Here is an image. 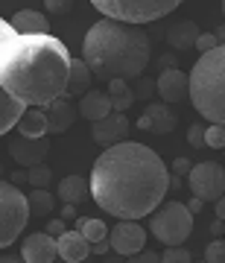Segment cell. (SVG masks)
I'll return each mask as SVG.
<instances>
[{"instance_id":"9","label":"cell","mask_w":225,"mask_h":263,"mask_svg":"<svg viewBox=\"0 0 225 263\" xmlns=\"http://www.w3.org/2000/svg\"><path fill=\"white\" fill-rule=\"evenodd\" d=\"M108 243H111V249L120 257H135L146 246V228L141 222H135V219H120L108 231Z\"/></svg>"},{"instance_id":"16","label":"cell","mask_w":225,"mask_h":263,"mask_svg":"<svg viewBox=\"0 0 225 263\" xmlns=\"http://www.w3.org/2000/svg\"><path fill=\"white\" fill-rule=\"evenodd\" d=\"M138 129L152 132V135H170L176 129V114L167 105H146V111L138 117Z\"/></svg>"},{"instance_id":"10","label":"cell","mask_w":225,"mask_h":263,"mask_svg":"<svg viewBox=\"0 0 225 263\" xmlns=\"http://www.w3.org/2000/svg\"><path fill=\"white\" fill-rule=\"evenodd\" d=\"M50 152V138L41 135V138H32V135H15L9 138V155L15 164L21 167H35V164H44Z\"/></svg>"},{"instance_id":"18","label":"cell","mask_w":225,"mask_h":263,"mask_svg":"<svg viewBox=\"0 0 225 263\" xmlns=\"http://www.w3.org/2000/svg\"><path fill=\"white\" fill-rule=\"evenodd\" d=\"M27 108L29 105L24 103V100H18V97L9 94V91H3V94H0V132L6 135V132L18 129V123H21V117L27 114Z\"/></svg>"},{"instance_id":"1","label":"cell","mask_w":225,"mask_h":263,"mask_svg":"<svg viewBox=\"0 0 225 263\" xmlns=\"http://www.w3.org/2000/svg\"><path fill=\"white\" fill-rule=\"evenodd\" d=\"M170 170L161 155L143 143L123 141L100 152L91 167V193L105 214L117 219H143L164 202Z\"/></svg>"},{"instance_id":"39","label":"cell","mask_w":225,"mask_h":263,"mask_svg":"<svg viewBox=\"0 0 225 263\" xmlns=\"http://www.w3.org/2000/svg\"><path fill=\"white\" fill-rule=\"evenodd\" d=\"M188 208H190V211H193V214H199V211H202V208H205V199L193 196V199H190V202H188Z\"/></svg>"},{"instance_id":"20","label":"cell","mask_w":225,"mask_h":263,"mask_svg":"<svg viewBox=\"0 0 225 263\" xmlns=\"http://www.w3.org/2000/svg\"><path fill=\"white\" fill-rule=\"evenodd\" d=\"M199 35H202V29H199L193 21H178V24H173V27L167 29L170 47H176V50L196 47V38H199Z\"/></svg>"},{"instance_id":"7","label":"cell","mask_w":225,"mask_h":263,"mask_svg":"<svg viewBox=\"0 0 225 263\" xmlns=\"http://www.w3.org/2000/svg\"><path fill=\"white\" fill-rule=\"evenodd\" d=\"M29 214V196H24L15 181H3L0 184V246L6 249L21 237L24 226H27Z\"/></svg>"},{"instance_id":"15","label":"cell","mask_w":225,"mask_h":263,"mask_svg":"<svg viewBox=\"0 0 225 263\" xmlns=\"http://www.w3.org/2000/svg\"><path fill=\"white\" fill-rule=\"evenodd\" d=\"M94 252L91 249V240L79 231V228H67L65 234L59 237V257L62 260H67V263H79V260H85L88 254Z\"/></svg>"},{"instance_id":"11","label":"cell","mask_w":225,"mask_h":263,"mask_svg":"<svg viewBox=\"0 0 225 263\" xmlns=\"http://www.w3.org/2000/svg\"><path fill=\"white\" fill-rule=\"evenodd\" d=\"M129 129L132 126H129V120H126V111H111L108 117L91 123V138H94L103 149H108V146H114V143L126 141Z\"/></svg>"},{"instance_id":"5","label":"cell","mask_w":225,"mask_h":263,"mask_svg":"<svg viewBox=\"0 0 225 263\" xmlns=\"http://www.w3.org/2000/svg\"><path fill=\"white\" fill-rule=\"evenodd\" d=\"M103 18L126 21V24H152L161 21L164 15L176 12L181 6V0H91Z\"/></svg>"},{"instance_id":"36","label":"cell","mask_w":225,"mask_h":263,"mask_svg":"<svg viewBox=\"0 0 225 263\" xmlns=\"http://www.w3.org/2000/svg\"><path fill=\"white\" fill-rule=\"evenodd\" d=\"M190 170H193V164H190L188 158H178L176 164H173V173H176V176H188Z\"/></svg>"},{"instance_id":"43","label":"cell","mask_w":225,"mask_h":263,"mask_svg":"<svg viewBox=\"0 0 225 263\" xmlns=\"http://www.w3.org/2000/svg\"><path fill=\"white\" fill-rule=\"evenodd\" d=\"M222 15H225V0H222Z\"/></svg>"},{"instance_id":"13","label":"cell","mask_w":225,"mask_h":263,"mask_svg":"<svg viewBox=\"0 0 225 263\" xmlns=\"http://www.w3.org/2000/svg\"><path fill=\"white\" fill-rule=\"evenodd\" d=\"M155 82H158V97L164 100V103L176 105V103H184V100H190V73L178 70L176 65H173V67H164Z\"/></svg>"},{"instance_id":"2","label":"cell","mask_w":225,"mask_h":263,"mask_svg":"<svg viewBox=\"0 0 225 263\" xmlns=\"http://www.w3.org/2000/svg\"><path fill=\"white\" fill-rule=\"evenodd\" d=\"M73 56L50 32H18L0 21V88L27 105H50L67 94Z\"/></svg>"},{"instance_id":"24","label":"cell","mask_w":225,"mask_h":263,"mask_svg":"<svg viewBox=\"0 0 225 263\" xmlns=\"http://www.w3.org/2000/svg\"><path fill=\"white\" fill-rule=\"evenodd\" d=\"M108 94H111L114 111H126L138 100V94H135V88H132L129 79H114V82H108Z\"/></svg>"},{"instance_id":"25","label":"cell","mask_w":225,"mask_h":263,"mask_svg":"<svg viewBox=\"0 0 225 263\" xmlns=\"http://www.w3.org/2000/svg\"><path fill=\"white\" fill-rule=\"evenodd\" d=\"M12 179H15V184L18 181H29V187H47L50 181H53V170L44 167V164H35V167H27V170H21V173H15Z\"/></svg>"},{"instance_id":"23","label":"cell","mask_w":225,"mask_h":263,"mask_svg":"<svg viewBox=\"0 0 225 263\" xmlns=\"http://www.w3.org/2000/svg\"><path fill=\"white\" fill-rule=\"evenodd\" d=\"M12 27L18 29V32H50L47 15H41V12H35V9H21V12H15Z\"/></svg>"},{"instance_id":"22","label":"cell","mask_w":225,"mask_h":263,"mask_svg":"<svg viewBox=\"0 0 225 263\" xmlns=\"http://www.w3.org/2000/svg\"><path fill=\"white\" fill-rule=\"evenodd\" d=\"M18 132L21 135H32V138H41V135H50V120H47V111L38 105V108H27V114L21 117L18 123Z\"/></svg>"},{"instance_id":"17","label":"cell","mask_w":225,"mask_h":263,"mask_svg":"<svg viewBox=\"0 0 225 263\" xmlns=\"http://www.w3.org/2000/svg\"><path fill=\"white\" fill-rule=\"evenodd\" d=\"M111 111H114V103H111V94L108 91H88L79 100V117H85L88 123L103 120Z\"/></svg>"},{"instance_id":"32","label":"cell","mask_w":225,"mask_h":263,"mask_svg":"<svg viewBox=\"0 0 225 263\" xmlns=\"http://www.w3.org/2000/svg\"><path fill=\"white\" fill-rule=\"evenodd\" d=\"M135 94H138V100H149L152 94H158V82H149V79H138V85H135Z\"/></svg>"},{"instance_id":"37","label":"cell","mask_w":225,"mask_h":263,"mask_svg":"<svg viewBox=\"0 0 225 263\" xmlns=\"http://www.w3.org/2000/svg\"><path fill=\"white\" fill-rule=\"evenodd\" d=\"M135 260L152 263V260H161V254H155V252H138V254H135Z\"/></svg>"},{"instance_id":"4","label":"cell","mask_w":225,"mask_h":263,"mask_svg":"<svg viewBox=\"0 0 225 263\" xmlns=\"http://www.w3.org/2000/svg\"><path fill=\"white\" fill-rule=\"evenodd\" d=\"M190 103L208 123L225 126V44L196 59L190 70Z\"/></svg>"},{"instance_id":"26","label":"cell","mask_w":225,"mask_h":263,"mask_svg":"<svg viewBox=\"0 0 225 263\" xmlns=\"http://www.w3.org/2000/svg\"><path fill=\"white\" fill-rule=\"evenodd\" d=\"M29 208H32V216H50L53 208H56V199L53 193H47V187H32L29 190Z\"/></svg>"},{"instance_id":"6","label":"cell","mask_w":225,"mask_h":263,"mask_svg":"<svg viewBox=\"0 0 225 263\" xmlns=\"http://www.w3.org/2000/svg\"><path fill=\"white\" fill-rule=\"evenodd\" d=\"M193 231V211L181 202H161L149 214V234L161 246H184Z\"/></svg>"},{"instance_id":"40","label":"cell","mask_w":225,"mask_h":263,"mask_svg":"<svg viewBox=\"0 0 225 263\" xmlns=\"http://www.w3.org/2000/svg\"><path fill=\"white\" fill-rule=\"evenodd\" d=\"M222 231H225V219H219V222L214 219V222H211V234H214V237H219Z\"/></svg>"},{"instance_id":"21","label":"cell","mask_w":225,"mask_h":263,"mask_svg":"<svg viewBox=\"0 0 225 263\" xmlns=\"http://www.w3.org/2000/svg\"><path fill=\"white\" fill-rule=\"evenodd\" d=\"M91 79L94 70L85 59H73V70H70V82H67V97H85L91 91Z\"/></svg>"},{"instance_id":"42","label":"cell","mask_w":225,"mask_h":263,"mask_svg":"<svg viewBox=\"0 0 225 263\" xmlns=\"http://www.w3.org/2000/svg\"><path fill=\"white\" fill-rule=\"evenodd\" d=\"M216 38H219V44H225V24L219 29H216Z\"/></svg>"},{"instance_id":"14","label":"cell","mask_w":225,"mask_h":263,"mask_svg":"<svg viewBox=\"0 0 225 263\" xmlns=\"http://www.w3.org/2000/svg\"><path fill=\"white\" fill-rule=\"evenodd\" d=\"M73 97H56L50 105H44V111H47V120H50V135H65L70 126H73L76 114H79V108H76L73 103H70Z\"/></svg>"},{"instance_id":"3","label":"cell","mask_w":225,"mask_h":263,"mask_svg":"<svg viewBox=\"0 0 225 263\" xmlns=\"http://www.w3.org/2000/svg\"><path fill=\"white\" fill-rule=\"evenodd\" d=\"M152 41L141 24L100 18L82 41V59L91 65L97 79H141L152 62Z\"/></svg>"},{"instance_id":"33","label":"cell","mask_w":225,"mask_h":263,"mask_svg":"<svg viewBox=\"0 0 225 263\" xmlns=\"http://www.w3.org/2000/svg\"><path fill=\"white\" fill-rule=\"evenodd\" d=\"M216 44H219L216 32H202V35L196 38V50H199V53H208V50H214Z\"/></svg>"},{"instance_id":"38","label":"cell","mask_w":225,"mask_h":263,"mask_svg":"<svg viewBox=\"0 0 225 263\" xmlns=\"http://www.w3.org/2000/svg\"><path fill=\"white\" fill-rule=\"evenodd\" d=\"M91 249H94V254H105L111 249V243H108V240H100V243H91Z\"/></svg>"},{"instance_id":"8","label":"cell","mask_w":225,"mask_h":263,"mask_svg":"<svg viewBox=\"0 0 225 263\" xmlns=\"http://www.w3.org/2000/svg\"><path fill=\"white\" fill-rule=\"evenodd\" d=\"M188 187L193 196L216 202L219 196H225V170L216 161H199L188 173Z\"/></svg>"},{"instance_id":"41","label":"cell","mask_w":225,"mask_h":263,"mask_svg":"<svg viewBox=\"0 0 225 263\" xmlns=\"http://www.w3.org/2000/svg\"><path fill=\"white\" fill-rule=\"evenodd\" d=\"M214 205H216V219H225V196H219Z\"/></svg>"},{"instance_id":"27","label":"cell","mask_w":225,"mask_h":263,"mask_svg":"<svg viewBox=\"0 0 225 263\" xmlns=\"http://www.w3.org/2000/svg\"><path fill=\"white\" fill-rule=\"evenodd\" d=\"M76 228H79L91 243L108 240V228H105V222H100L97 216H79V219H76Z\"/></svg>"},{"instance_id":"30","label":"cell","mask_w":225,"mask_h":263,"mask_svg":"<svg viewBox=\"0 0 225 263\" xmlns=\"http://www.w3.org/2000/svg\"><path fill=\"white\" fill-rule=\"evenodd\" d=\"M161 260H167V263H190L193 260V254H190L184 246H167V252L161 254Z\"/></svg>"},{"instance_id":"31","label":"cell","mask_w":225,"mask_h":263,"mask_svg":"<svg viewBox=\"0 0 225 263\" xmlns=\"http://www.w3.org/2000/svg\"><path fill=\"white\" fill-rule=\"evenodd\" d=\"M205 260L208 263H225V240H219V237H216L214 243H208Z\"/></svg>"},{"instance_id":"35","label":"cell","mask_w":225,"mask_h":263,"mask_svg":"<svg viewBox=\"0 0 225 263\" xmlns=\"http://www.w3.org/2000/svg\"><path fill=\"white\" fill-rule=\"evenodd\" d=\"M44 231H50L53 237H62L67 228H65V222H62V219H50V222H44Z\"/></svg>"},{"instance_id":"19","label":"cell","mask_w":225,"mask_h":263,"mask_svg":"<svg viewBox=\"0 0 225 263\" xmlns=\"http://www.w3.org/2000/svg\"><path fill=\"white\" fill-rule=\"evenodd\" d=\"M59 199L62 202H73V205H82L88 199H94V193H91V179L65 176V179L59 181Z\"/></svg>"},{"instance_id":"34","label":"cell","mask_w":225,"mask_h":263,"mask_svg":"<svg viewBox=\"0 0 225 263\" xmlns=\"http://www.w3.org/2000/svg\"><path fill=\"white\" fill-rule=\"evenodd\" d=\"M70 3L73 0H44V9L53 15H65V12H70Z\"/></svg>"},{"instance_id":"12","label":"cell","mask_w":225,"mask_h":263,"mask_svg":"<svg viewBox=\"0 0 225 263\" xmlns=\"http://www.w3.org/2000/svg\"><path fill=\"white\" fill-rule=\"evenodd\" d=\"M21 257L27 263H53L59 257V237H53L50 231H35V234L24 237Z\"/></svg>"},{"instance_id":"28","label":"cell","mask_w":225,"mask_h":263,"mask_svg":"<svg viewBox=\"0 0 225 263\" xmlns=\"http://www.w3.org/2000/svg\"><path fill=\"white\" fill-rule=\"evenodd\" d=\"M205 138H208V149H225V126L211 123L205 132Z\"/></svg>"},{"instance_id":"29","label":"cell","mask_w":225,"mask_h":263,"mask_svg":"<svg viewBox=\"0 0 225 263\" xmlns=\"http://www.w3.org/2000/svg\"><path fill=\"white\" fill-rule=\"evenodd\" d=\"M205 132H208V126H205V123H193V126L188 129V143L193 146V149H205V146H208Z\"/></svg>"}]
</instances>
